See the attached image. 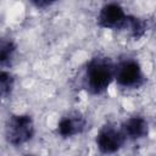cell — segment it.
<instances>
[{
    "mask_svg": "<svg viewBox=\"0 0 156 156\" xmlns=\"http://www.w3.org/2000/svg\"><path fill=\"white\" fill-rule=\"evenodd\" d=\"M115 78V67L106 57L93 58L85 71V87L94 94H102Z\"/></svg>",
    "mask_w": 156,
    "mask_h": 156,
    "instance_id": "1",
    "label": "cell"
},
{
    "mask_svg": "<svg viewBox=\"0 0 156 156\" xmlns=\"http://www.w3.org/2000/svg\"><path fill=\"white\" fill-rule=\"evenodd\" d=\"M34 135V123L28 115L11 116L5 127V138L11 145L18 146L29 141Z\"/></svg>",
    "mask_w": 156,
    "mask_h": 156,
    "instance_id": "2",
    "label": "cell"
},
{
    "mask_svg": "<svg viewBox=\"0 0 156 156\" xmlns=\"http://www.w3.org/2000/svg\"><path fill=\"white\" fill-rule=\"evenodd\" d=\"M115 78L123 88H138L144 82V74L139 63L134 60L122 61L115 68Z\"/></svg>",
    "mask_w": 156,
    "mask_h": 156,
    "instance_id": "3",
    "label": "cell"
},
{
    "mask_svg": "<svg viewBox=\"0 0 156 156\" xmlns=\"http://www.w3.org/2000/svg\"><path fill=\"white\" fill-rule=\"evenodd\" d=\"M128 15L118 4H107L105 5L98 16V23L102 28L107 29H122L126 28Z\"/></svg>",
    "mask_w": 156,
    "mask_h": 156,
    "instance_id": "4",
    "label": "cell"
},
{
    "mask_svg": "<svg viewBox=\"0 0 156 156\" xmlns=\"http://www.w3.org/2000/svg\"><path fill=\"white\" fill-rule=\"evenodd\" d=\"M124 140V134L110 126L104 127L96 135V144L102 154H113L118 151L123 146Z\"/></svg>",
    "mask_w": 156,
    "mask_h": 156,
    "instance_id": "5",
    "label": "cell"
},
{
    "mask_svg": "<svg viewBox=\"0 0 156 156\" xmlns=\"http://www.w3.org/2000/svg\"><path fill=\"white\" fill-rule=\"evenodd\" d=\"M84 128H85V118L80 113L73 112V113H69L68 116H65L60 121L57 129L60 135L68 138V136H73L82 133Z\"/></svg>",
    "mask_w": 156,
    "mask_h": 156,
    "instance_id": "6",
    "label": "cell"
},
{
    "mask_svg": "<svg viewBox=\"0 0 156 156\" xmlns=\"http://www.w3.org/2000/svg\"><path fill=\"white\" fill-rule=\"evenodd\" d=\"M122 133L129 139H140L147 134L149 124L143 117H132L123 123Z\"/></svg>",
    "mask_w": 156,
    "mask_h": 156,
    "instance_id": "7",
    "label": "cell"
},
{
    "mask_svg": "<svg viewBox=\"0 0 156 156\" xmlns=\"http://www.w3.org/2000/svg\"><path fill=\"white\" fill-rule=\"evenodd\" d=\"M16 51V45L11 40L0 38V65L5 66L11 62Z\"/></svg>",
    "mask_w": 156,
    "mask_h": 156,
    "instance_id": "8",
    "label": "cell"
},
{
    "mask_svg": "<svg viewBox=\"0 0 156 156\" xmlns=\"http://www.w3.org/2000/svg\"><path fill=\"white\" fill-rule=\"evenodd\" d=\"M126 27L130 30V34L135 39L141 38L145 34V32H146V23H145V21H143L141 18H138V17H133V16H128Z\"/></svg>",
    "mask_w": 156,
    "mask_h": 156,
    "instance_id": "9",
    "label": "cell"
},
{
    "mask_svg": "<svg viewBox=\"0 0 156 156\" xmlns=\"http://www.w3.org/2000/svg\"><path fill=\"white\" fill-rule=\"evenodd\" d=\"M15 79L12 74L6 71H0V101L7 98L13 89Z\"/></svg>",
    "mask_w": 156,
    "mask_h": 156,
    "instance_id": "10",
    "label": "cell"
},
{
    "mask_svg": "<svg viewBox=\"0 0 156 156\" xmlns=\"http://www.w3.org/2000/svg\"><path fill=\"white\" fill-rule=\"evenodd\" d=\"M51 2H48V1H39V2H34V5L35 6H38V7H43V6H48V5H50Z\"/></svg>",
    "mask_w": 156,
    "mask_h": 156,
    "instance_id": "11",
    "label": "cell"
}]
</instances>
